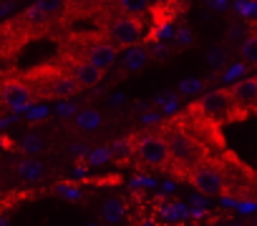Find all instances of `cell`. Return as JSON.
Wrapping results in <instances>:
<instances>
[{"label":"cell","mask_w":257,"mask_h":226,"mask_svg":"<svg viewBox=\"0 0 257 226\" xmlns=\"http://www.w3.org/2000/svg\"><path fill=\"white\" fill-rule=\"evenodd\" d=\"M108 151H111V156L126 158L128 154H134V151H132V138H118V141H113Z\"/></svg>","instance_id":"e0dca14e"},{"label":"cell","mask_w":257,"mask_h":226,"mask_svg":"<svg viewBox=\"0 0 257 226\" xmlns=\"http://www.w3.org/2000/svg\"><path fill=\"white\" fill-rule=\"evenodd\" d=\"M18 174H21V178H26V181H38V178L43 176V164L36 161V158H26V161H21Z\"/></svg>","instance_id":"7c38bea8"},{"label":"cell","mask_w":257,"mask_h":226,"mask_svg":"<svg viewBox=\"0 0 257 226\" xmlns=\"http://www.w3.org/2000/svg\"><path fill=\"white\" fill-rule=\"evenodd\" d=\"M187 176H189V184L207 196H222L224 194V176H222V168L217 164L199 161L194 168L187 171Z\"/></svg>","instance_id":"277c9868"},{"label":"cell","mask_w":257,"mask_h":226,"mask_svg":"<svg viewBox=\"0 0 257 226\" xmlns=\"http://www.w3.org/2000/svg\"><path fill=\"white\" fill-rule=\"evenodd\" d=\"M101 113L98 110H93V108H83L78 116H76V126L81 128V131H96V128H101Z\"/></svg>","instance_id":"8fae6325"},{"label":"cell","mask_w":257,"mask_h":226,"mask_svg":"<svg viewBox=\"0 0 257 226\" xmlns=\"http://www.w3.org/2000/svg\"><path fill=\"white\" fill-rule=\"evenodd\" d=\"M88 158H91V164H96V166H98V164H103V161H108V158H111V151H108V148H98V151H93Z\"/></svg>","instance_id":"ffe728a7"},{"label":"cell","mask_w":257,"mask_h":226,"mask_svg":"<svg viewBox=\"0 0 257 226\" xmlns=\"http://www.w3.org/2000/svg\"><path fill=\"white\" fill-rule=\"evenodd\" d=\"M108 36L116 48H132V46H139V40L144 36V26L134 16H121L108 23Z\"/></svg>","instance_id":"5b68a950"},{"label":"cell","mask_w":257,"mask_h":226,"mask_svg":"<svg viewBox=\"0 0 257 226\" xmlns=\"http://www.w3.org/2000/svg\"><path fill=\"white\" fill-rule=\"evenodd\" d=\"M132 151L144 166L164 168L169 164V151L162 134H142L139 138H132Z\"/></svg>","instance_id":"7a4b0ae2"},{"label":"cell","mask_w":257,"mask_h":226,"mask_svg":"<svg viewBox=\"0 0 257 226\" xmlns=\"http://www.w3.org/2000/svg\"><path fill=\"white\" fill-rule=\"evenodd\" d=\"M224 60H227V53H224V50H209V63L222 66Z\"/></svg>","instance_id":"44dd1931"},{"label":"cell","mask_w":257,"mask_h":226,"mask_svg":"<svg viewBox=\"0 0 257 226\" xmlns=\"http://www.w3.org/2000/svg\"><path fill=\"white\" fill-rule=\"evenodd\" d=\"M23 148L31 151V154H38L43 146H41V138H38V136H26V138H23Z\"/></svg>","instance_id":"d6986e66"},{"label":"cell","mask_w":257,"mask_h":226,"mask_svg":"<svg viewBox=\"0 0 257 226\" xmlns=\"http://www.w3.org/2000/svg\"><path fill=\"white\" fill-rule=\"evenodd\" d=\"M164 136V144H167V151H169V164H174L177 168L182 171H189L194 168L199 161H204V148L202 144L182 126H167L162 131Z\"/></svg>","instance_id":"6da1fadb"},{"label":"cell","mask_w":257,"mask_h":226,"mask_svg":"<svg viewBox=\"0 0 257 226\" xmlns=\"http://www.w3.org/2000/svg\"><path fill=\"white\" fill-rule=\"evenodd\" d=\"M147 50L142 48V46H132L126 50V56H123V68L126 70H139V68H144L147 66Z\"/></svg>","instance_id":"30bf717a"},{"label":"cell","mask_w":257,"mask_h":226,"mask_svg":"<svg viewBox=\"0 0 257 226\" xmlns=\"http://www.w3.org/2000/svg\"><path fill=\"white\" fill-rule=\"evenodd\" d=\"M63 6H66V0H38V3H36V8L43 13V18L58 16V13L63 10Z\"/></svg>","instance_id":"2e32d148"},{"label":"cell","mask_w":257,"mask_h":226,"mask_svg":"<svg viewBox=\"0 0 257 226\" xmlns=\"http://www.w3.org/2000/svg\"><path fill=\"white\" fill-rule=\"evenodd\" d=\"M116 56H118V48L113 43H108V40H98L86 50V60L91 66H96L98 70H103V73L116 63Z\"/></svg>","instance_id":"ba28073f"},{"label":"cell","mask_w":257,"mask_h":226,"mask_svg":"<svg viewBox=\"0 0 257 226\" xmlns=\"http://www.w3.org/2000/svg\"><path fill=\"white\" fill-rule=\"evenodd\" d=\"M76 90H78V86H76V80H73L71 76H61V78L53 80V96H56V98H68V96H73Z\"/></svg>","instance_id":"5bb4252c"},{"label":"cell","mask_w":257,"mask_h":226,"mask_svg":"<svg viewBox=\"0 0 257 226\" xmlns=\"http://www.w3.org/2000/svg\"><path fill=\"white\" fill-rule=\"evenodd\" d=\"M0 98H3V103L11 108V110H26L31 103H33V90L21 83V80H11L3 86V90H0Z\"/></svg>","instance_id":"52a82bcc"},{"label":"cell","mask_w":257,"mask_h":226,"mask_svg":"<svg viewBox=\"0 0 257 226\" xmlns=\"http://www.w3.org/2000/svg\"><path fill=\"white\" fill-rule=\"evenodd\" d=\"M199 86H202V80H184L182 83V90L184 93H194V90H199Z\"/></svg>","instance_id":"7402d4cb"},{"label":"cell","mask_w":257,"mask_h":226,"mask_svg":"<svg viewBox=\"0 0 257 226\" xmlns=\"http://www.w3.org/2000/svg\"><path fill=\"white\" fill-rule=\"evenodd\" d=\"M209 3H212V8H217V10H224V8H227L224 0H209Z\"/></svg>","instance_id":"603a6c76"},{"label":"cell","mask_w":257,"mask_h":226,"mask_svg":"<svg viewBox=\"0 0 257 226\" xmlns=\"http://www.w3.org/2000/svg\"><path fill=\"white\" fill-rule=\"evenodd\" d=\"M234 226H242V224H234Z\"/></svg>","instance_id":"d4e9b609"},{"label":"cell","mask_w":257,"mask_h":226,"mask_svg":"<svg viewBox=\"0 0 257 226\" xmlns=\"http://www.w3.org/2000/svg\"><path fill=\"white\" fill-rule=\"evenodd\" d=\"M234 6H239V8H247V6H254V0H234Z\"/></svg>","instance_id":"cb8c5ba5"},{"label":"cell","mask_w":257,"mask_h":226,"mask_svg":"<svg viewBox=\"0 0 257 226\" xmlns=\"http://www.w3.org/2000/svg\"><path fill=\"white\" fill-rule=\"evenodd\" d=\"M197 110L202 113L204 118H209L212 124H217V126L232 121V98H229V90L227 88H217V90L204 93L199 98V103H197Z\"/></svg>","instance_id":"3957f363"},{"label":"cell","mask_w":257,"mask_h":226,"mask_svg":"<svg viewBox=\"0 0 257 226\" xmlns=\"http://www.w3.org/2000/svg\"><path fill=\"white\" fill-rule=\"evenodd\" d=\"M123 216V206H121V201H108L106 204V218H121Z\"/></svg>","instance_id":"ac0fdd59"},{"label":"cell","mask_w":257,"mask_h":226,"mask_svg":"<svg viewBox=\"0 0 257 226\" xmlns=\"http://www.w3.org/2000/svg\"><path fill=\"white\" fill-rule=\"evenodd\" d=\"M227 90L232 98V118H239L252 110V106L257 100V78L247 76V78L237 80L234 86H229Z\"/></svg>","instance_id":"8992f818"},{"label":"cell","mask_w":257,"mask_h":226,"mask_svg":"<svg viewBox=\"0 0 257 226\" xmlns=\"http://www.w3.org/2000/svg\"><path fill=\"white\" fill-rule=\"evenodd\" d=\"M149 6H152V0H118L121 13L123 16H134V18L144 16L149 10Z\"/></svg>","instance_id":"4fadbf2b"},{"label":"cell","mask_w":257,"mask_h":226,"mask_svg":"<svg viewBox=\"0 0 257 226\" xmlns=\"http://www.w3.org/2000/svg\"><path fill=\"white\" fill-rule=\"evenodd\" d=\"M242 60L247 66H254L257 63V36L249 33L244 40H242Z\"/></svg>","instance_id":"9a60e30c"},{"label":"cell","mask_w":257,"mask_h":226,"mask_svg":"<svg viewBox=\"0 0 257 226\" xmlns=\"http://www.w3.org/2000/svg\"><path fill=\"white\" fill-rule=\"evenodd\" d=\"M73 80H76V86L78 88H93V86H98L101 83V78H103V70H98L96 66H91L88 60H78L76 66H73V76H71Z\"/></svg>","instance_id":"9c48e42d"}]
</instances>
